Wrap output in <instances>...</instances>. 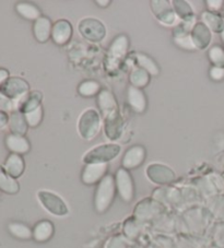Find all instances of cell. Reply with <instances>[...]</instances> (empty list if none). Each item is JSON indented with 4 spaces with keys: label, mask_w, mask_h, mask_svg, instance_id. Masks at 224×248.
I'll list each match as a JSON object with an SVG mask.
<instances>
[{
    "label": "cell",
    "mask_w": 224,
    "mask_h": 248,
    "mask_svg": "<svg viewBox=\"0 0 224 248\" xmlns=\"http://www.w3.org/2000/svg\"><path fill=\"white\" fill-rule=\"evenodd\" d=\"M154 199L167 206L182 209L198 202V192L192 188L164 187L154 191Z\"/></svg>",
    "instance_id": "obj_1"
},
{
    "label": "cell",
    "mask_w": 224,
    "mask_h": 248,
    "mask_svg": "<svg viewBox=\"0 0 224 248\" xmlns=\"http://www.w3.org/2000/svg\"><path fill=\"white\" fill-rule=\"evenodd\" d=\"M212 217H213L211 216L207 208L193 207L187 209L182 213L177 225L180 226L182 231L184 230L185 232L199 234L206 230Z\"/></svg>",
    "instance_id": "obj_2"
},
{
    "label": "cell",
    "mask_w": 224,
    "mask_h": 248,
    "mask_svg": "<svg viewBox=\"0 0 224 248\" xmlns=\"http://www.w3.org/2000/svg\"><path fill=\"white\" fill-rule=\"evenodd\" d=\"M115 179L112 175L106 176L98 183L96 196H94V207L97 213H104L109 210L114 202L116 192Z\"/></svg>",
    "instance_id": "obj_3"
},
{
    "label": "cell",
    "mask_w": 224,
    "mask_h": 248,
    "mask_svg": "<svg viewBox=\"0 0 224 248\" xmlns=\"http://www.w3.org/2000/svg\"><path fill=\"white\" fill-rule=\"evenodd\" d=\"M101 129V116L97 110L89 108L80 115L78 130L80 136L85 140H92Z\"/></svg>",
    "instance_id": "obj_4"
},
{
    "label": "cell",
    "mask_w": 224,
    "mask_h": 248,
    "mask_svg": "<svg viewBox=\"0 0 224 248\" xmlns=\"http://www.w3.org/2000/svg\"><path fill=\"white\" fill-rule=\"evenodd\" d=\"M120 152V147L115 143L101 144L96 148L89 150L83 155L82 160L85 164L91 163H107L116 159Z\"/></svg>",
    "instance_id": "obj_5"
},
{
    "label": "cell",
    "mask_w": 224,
    "mask_h": 248,
    "mask_svg": "<svg viewBox=\"0 0 224 248\" xmlns=\"http://www.w3.org/2000/svg\"><path fill=\"white\" fill-rule=\"evenodd\" d=\"M30 85L27 81L18 78V77H12L8 79L1 87H0V92L8 98H10L16 104L24 98L29 94Z\"/></svg>",
    "instance_id": "obj_6"
},
{
    "label": "cell",
    "mask_w": 224,
    "mask_h": 248,
    "mask_svg": "<svg viewBox=\"0 0 224 248\" xmlns=\"http://www.w3.org/2000/svg\"><path fill=\"white\" fill-rule=\"evenodd\" d=\"M37 199L40 200L42 206L51 215L57 217H64L68 215L69 209L66 202L58 195L54 194V192L40 190L37 192Z\"/></svg>",
    "instance_id": "obj_7"
},
{
    "label": "cell",
    "mask_w": 224,
    "mask_h": 248,
    "mask_svg": "<svg viewBox=\"0 0 224 248\" xmlns=\"http://www.w3.org/2000/svg\"><path fill=\"white\" fill-rule=\"evenodd\" d=\"M164 207L156 199H144L137 204L135 209V217L138 221H151L163 215Z\"/></svg>",
    "instance_id": "obj_8"
},
{
    "label": "cell",
    "mask_w": 224,
    "mask_h": 248,
    "mask_svg": "<svg viewBox=\"0 0 224 248\" xmlns=\"http://www.w3.org/2000/svg\"><path fill=\"white\" fill-rule=\"evenodd\" d=\"M80 34L91 42H101L106 35V28L101 21L88 18L81 20L79 24Z\"/></svg>",
    "instance_id": "obj_9"
},
{
    "label": "cell",
    "mask_w": 224,
    "mask_h": 248,
    "mask_svg": "<svg viewBox=\"0 0 224 248\" xmlns=\"http://www.w3.org/2000/svg\"><path fill=\"white\" fill-rule=\"evenodd\" d=\"M116 189L125 202H130L135 195V186H133L132 177L127 170L119 169L115 177Z\"/></svg>",
    "instance_id": "obj_10"
},
{
    "label": "cell",
    "mask_w": 224,
    "mask_h": 248,
    "mask_svg": "<svg viewBox=\"0 0 224 248\" xmlns=\"http://www.w3.org/2000/svg\"><path fill=\"white\" fill-rule=\"evenodd\" d=\"M128 46V37L124 34L115 38L110 46L109 56H107V65L110 68H116L118 66V63L126 56Z\"/></svg>",
    "instance_id": "obj_11"
},
{
    "label": "cell",
    "mask_w": 224,
    "mask_h": 248,
    "mask_svg": "<svg viewBox=\"0 0 224 248\" xmlns=\"http://www.w3.org/2000/svg\"><path fill=\"white\" fill-rule=\"evenodd\" d=\"M146 176L158 185H167L175 181V173L171 168L163 164L153 163L146 168Z\"/></svg>",
    "instance_id": "obj_12"
},
{
    "label": "cell",
    "mask_w": 224,
    "mask_h": 248,
    "mask_svg": "<svg viewBox=\"0 0 224 248\" xmlns=\"http://www.w3.org/2000/svg\"><path fill=\"white\" fill-rule=\"evenodd\" d=\"M197 189L202 196L209 199L224 190V181L218 175H209L197 182Z\"/></svg>",
    "instance_id": "obj_13"
},
{
    "label": "cell",
    "mask_w": 224,
    "mask_h": 248,
    "mask_svg": "<svg viewBox=\"0 0 224 248\" xmlns=\"http://www.w3.org/2000/svg\"><path fill=\"white\" fill-rule=\"evenodd\" d=\"M151 9L154 16L166 25H172L176 22V14L169 1L164 0H153L151 1Z\"/></svg>",
    "instance_id": "obj_14"
},
{
    "label": "cell",
    "mask_w": 224,
    "mask_h": 248,
    "mask_svg": "<svg viewBox=\"0 0 224 248\" xmlns=\"http://www.w3.org/2000/svg\"><path fill=\"white\" fill-rule=\"evenodd\" d=\"M107 168H109L107 163L85 164L82 175H81L82 183L85 185H94V184L101 182L106 176Z\"/></svg>",
    "instance_id": "obj_15"
},
{
    "label": "cell",
    "mask_w": 224,
    "mask_h": 248,
    "mask_svg": "<svg viewBox=\"0 0 224 248\" xmlns=\"http://www.w3.org/2000/svg\"><path fill=\"white\" fill-rule=\"evenodd\" d=\"M145 159V149L142 145H133L129 148L123 157V169L133 170L140 166Z\"/></svg>",
    "instance_id": "obj_16"
},
{
    "label": "cell",
    "mask_w": 224,
    "mask_h": 248,
    "mask_svg": "<svg viewBox=\"0 0 224 248\" xmlns=\"http://www.w3.org/2000/svg\"><path fill=\"white\" fill-rule=\"evenodd\" d=\"M72 36V25L67 20H58L53 25L51 38L57 45H64Z\"/></svg>",
    "instance_id": "obj_17"
},
{
    "label": "cell",
    "mask_w": 224,
    "mask_h": 248,
    "mask_svg": "<svg viewBox=\"0 0 224 248\" xmlns=\"http://www.w3.org/2000/svg\"><path fill=\"white\" fill-rule=\"evenodd\" d=\"M191 36L196 49H205L211 42V31L202 22H197L192 27Z\"/></svg>",
    "instance_id": "obj_18"
},
{
    "label": "cell",
    "mask_w": 224,
    "mask_h": 248,
    "mask_svg": "<svg viewBox=\"0 0 224 248\" xmlns=\"http://www.w3.org/2000/svg\"><path fill=\"white\" fill-rule=\"evenodd\" d=\"M124 132V121L119 110L105 117V134L111 140H117Z\"/></svg>",
    "instance_id": "obj_19"
},
{
    "label": "cell",
    "mask_w": 224,
    "mask_h": 248,
    "mask_svg": "<svg viewBox=\"0 0 224 248\" xmlns=\"http://www.w3.org/2000/svg\"><path fill=\"white\" fill-rule=\"evenodd\" d=\"M5 143L8 150L11 153L19 155H25L31 149V144H30L29 140L24 136L10 134L6 137Z\"/></svg>",
    "instance_id": "obj_20"
},
{
    "label": "cell",
    "mask_w": 224,
    "mask_h": 248,
    "mask_svg": "<svg viewBox=\"0 0 224 248\" xmlns=\"http://www.w3.org/2000/svg\"><path fill=\"white\" fill-rule=\"evenodd\" d=\"M2 169H3V172L6 174L16 179L24 172L25 164H24L23 157L19 155L11 153V155L6 159L5 163L2 165Z\"/></svg>",
    "instance_id": "obj_21"
},
{
    "label": "cell",
    "mask_w": 224,
    "mask_h": 248,
    "mask_svg": "<svg viewBox=\"0 0 224 248\" xmlns=\"http://www.w3.org/2000/svg\"><path fill=\"white\" fill-rule=\"evenodd\" d=\"M127 101L133 112L144 113L146 108V98L141 89L130 85L127 92Z\"/></svg>",
    "instance_id": "obj_22"
},
{
    "label": "cell",
    "mask_w": 224,
    "mask_h": 248,
    "mask_svg": "<svg viewBox=\"0 0 224 248\" xmlns=\"http://www.w3.org/2000/svg\"><path fill=\"white\" fill-rule=\"evenodd\" d=\"M98 108H100L103 116L107 117L110 115L118 112V105L117 102L115 100V96L107 90H103L100 93H98Z\"/></svg>",
    "instance_id": "obj_23"
},
{
    "label": "cell",
    "mask_w": 224,
    "mask_h": 248,
    "mask_svg": "<svg viewBox=\"0 0 224 248\" xmlns=\"http://www.w3.org/2000/svg\"><path fill=\"white\" fill-rule=\"evenodd\" d=\"M51 30H53V25H51L50 20L46 16H41L33 25L34 36L41 43H45L49 40L51 37Z\"/></svg>",
    "instance_id": "obj_24"
},
{
    "label": "cell",
    "mask_w": 224,
    "mask_h": 248,
    "mask_svg": "<svg viewBox=\"0 0 224 248\" xmlns=\"http://www.w3.org/2000/svg\"><path fill=\"white\" fill-rule=\"evenodd\" d=\"M32 231H33L34 241H36L38 243H44V242L49 241L51 238V236L54 235L55 229L51 222L47 220H43L38 222V223H36Z\"/></svg>",
    "instance_id": "obj_25"
},
{
    "label": "cell",
    "mask_w": 224,
    "mask_h": 248,
    "mask_svg": "<svg viewBox=\"0 0 224 248\" xmlns=\"http://www.w3.org/2000/svg\"><path fill=\"white\" fill-rule=\"evenodd\" d=\"M9 127L11 130V134L24 136L28 131V123L25 121V117L23 113L20 110H14L9 117Z\"/></svg>",
    "instance_id": "obj_26"
},
{
    "label": "cell",
    "mask_w": 224,
    "mask_h": 248,
    "mask_svg": "<svg viewBox=\"0 0 224 248\" xmlns=\"http://www.w3.org/2000/svg\"><path fill=\"white\" fill-rule=\"evenodd\" d=\"M42 98H43V95L40 92L35 91V92L29 93L27 96L22 98V100L18 103V108H19L18 110H20V112L23 114H27L29 112H31V110L36 109L37 108L42 106L41 104Z\"/></svg>",
    "instance_id": "obj_27"
},
{
    "label": "cell",
    "mask_w": 224,
    "mask_h": 248,
    "mask_svg": "<svg viewBox=\"0 0 224 248\" xmlns=\"http://www.w3.org/2000/svg\"><path fill=\"white\" fill-rule=\"evenodd\" d=\"M202 23L207 25L210 31L214 33H222L224 30V20L214 12L205 11L201 16Z\"/></svg>",
    "instance_id": "obj_28"
},
{
    "label": "cell",
    "mask_w": 224,
    "mask_h": 248,
    "mask_svg": "<svg viewBox=\"0 0 224 248\" xmlns=\"http://www.w3.org/2000/svg\"><path fill=\"white\" fill-rule=\"evenodd\" d=\"M207 209L213 217L224 222V196L217 195L211 197L207 202Z\"/></svg>",
    "instance_id": "obj_29"
},
{
    "label": "cell",
    "mask_w": 224,
    "mask_h": 248,
    "mask_svg": "<svg viewBox=\"0 0 224 248\" xmlns=\"http://www.w3.org/2000/svg\"><path fill=\"white\" fill-rule=\"evenodd\" d=\"M8 231H9L12 236L18 239H22V241H28V239L33 238V231L27 224L21 223V222H10L8 224Z\"/></svg>",
    "instance_id": "obj_30"
},
{
    "label": "cell",
    "mask_w": 224,
    "mask_h": 248,
    "mask_svg": "<svg viewBox=\"0 0 224 248\" xmlns=\"http://www.w3.org/2000/svg\"><path fill=\"white\" fill-rule=\"evenodd\" d=\"M16 10L22 18L31 21H36L41 18V11L35 5L30 2H19L16 5Z\"/></svg>",
    "instance_id": "obj_31"
},
{
    "label": "cell",
    "mask_w": 224,
    "mask_h": 248,
    "mask_svg": "<svg viewBox=\"0 0 224 248\" xmlns=\"http://www.w3.org/2000/svg\"><path fill=\"white\" fill-rule=\"evenodd\" d=\"M20 190V185L16 178L0 170V191L8 195H16Z\"/></svg>",
    "instance_id": "obj_32"
},
{
    "label": "cell",
    "mask_w": 224,
    "mask_h": 248,
    "mask_svg": "<svg viewBox=\"0 0 224 248\" xmlns=\"http://www.w3.org/2000/svg\"><path fill=\"white\" fill-rule=\"evenodd\" d=\"M136 61L138 65L140 66L141 69L145 70L150 76H158L160 69H159V66L157 62L153 61L151 57H149L148 55L142 54V53H137L136 54Z\"/></svg>",
    "instance_id": "obj_33"
},
{
    "label": "cell",
    "mask_w": 224,
    "mask_h": 248,
    "mask_svg": "<svg viewBox=\"0 0 224 248\" xmlns=\"http://www.w3.org/2000/svg\"><path fill=\"white\" fill-rule=\"evenodd\" d=\"M172 6H173V9L176 16H179V18L183 19L184 21H191L195 19L192 8V6H189V3L187 1H184V0H174V1L172 2Z\"/></svg>",
    "instance_id": "obj_34"
},
{
    "label": "cell",
    "mask_w": 224,
    "mask_h": 248,
    "mask_svg": "<svg viewBox=\"0 0 224 248\" xmlns=\"http://www.w3.org/2000/svg\"><path fill=\"white\" fill-rule=\"evenodd\" d=\"M129 81H130L132 87L142 89L146 87L150 82V75L145 70L141 69L140 67H137L132 69L130 77H129Z\"/></svg>",
    "instance_id": "obj_35"
},
{
    "label": "cell",
    "mask_w": 224,
    "mask_h": 248,
    "mask_svg": "<svg viewBox=\"0 0 224 248\" xmlns=\"http://www.w3.org/2000/svg\"><path fill=\"white\" fill-rule=\"evenodd\" d=\"M78 92L82 96L90 97V96L96 95V94H97V93H100L101 87H100V84L96 82V81H93V80L83 81V82L79 85Z\"/></svg>",
    "instance_id": "obj_36"
},
{
    "label": "cell",
    "mask_w": 224,
    "mask_h": 248,
    "mask_svg": "<svg viewBox=\"0 0 224 248\" xmlns=\"http://www.w3.org/2000/svg\"><path fill=\"white\" fill-rule=\"evenodd\" d=\"M208 57L214 67L224 68V49L220 46H213L209 49Z\"/></svg>",
    "instance_id": "obj_37"
},
{
    "label": "cell",
    "mask_w": 224,
    "mask_h": 248,
    "mask_svg": "<svg viewBox=\"0 0 224 248\" xmlns=\"http://www.w3.org/2000/svg\"><path fill=\"white\" fill-rule=\"evenodd\" d=\"M23 115L29 127L36 128L38 125H40L43 119V106H40V108H37L36 109L31 110V112Z\"/></svg>",
    "instance_id": "obj_38"
},
{
    "label": "cell",
    "mask_w": 224,
    "mask_h": 248,
    "mask_svg": "<svg viewBox=\"0 0 224 248\" xmlns=\"http://www.w3.org/2000/svg\"><path fill=\"white\" fill-rule=\"evenodd\" d=\"M174 42L176 45L183 49H186V50H195L196 49V47L192 43L191 34H188V35L174 36Z\"/></svg>",
    "instance_id": "obj_39"
},
{
    "label": "cell",
    "mask_w": 224,
    "mask_h": 248,
    "mask_svg": "<svg viewBox=\"0 0 224 248\" xmlns=\"http://www.w3.org/2000/svg\"><path fill=\"white\" fill-rule=\"evenodd\" d=\"M212 237L215 245L219 248H224V222L214 226Z\"/></svg>",
    "instance_id": "obj_40"
},
{
    "label": "cell",
    "mask_w": 224,
    "mask_h": 248,
    "mask_svg": "<svg viewBox=\"0 0 224 248\" xmlns=\"http://www.w3.org/2000/svg\"><path fill=\"white\" fill-rule=\"evenodd\" d=\"M16 108V102H14L10 98H8L6 95L0 92V110L6 112V110H14Z\"/></svg>",
    "instance_id": "obj_41"
},
{
    "label": "cell",
    "mask_w": 224,
    "mask_h": 248,
    "mask_svg": "<svg viewBox=\"0 0 224 248\" xmlns=\"http://www.w3.org/2000/svg\"><path fill=\"white\" fill-rule=\"evenodd\" d=\"M139 222L140 221H138V220H137V222L129 220L126 223V225H125V233H126L129 237H133L135 235L139 233V230H140Z\"/></svg>",
    "instance_id": "obj_42"
},
{
    "label": "cell",
    "mask_w": 224,
    "mask_h": 248,
    "mask_svg": "<svg viewBox=\"0 0 224 248\" xmlns=\"http://www.w3.org/2000/svg\"><path fill=\"white\" fill-rule=\"evenodd\" d=\"M210 78L214 81H221L224 79V68L212 67L209 71Z\"/></svg>",
    "instance_id": "obj_43"
},
{
    "label": "cell",
    "mask_w": 224,
    "mask_h": 248,
    "mask_svg": "<svg viewBox=\"0 0 224 248\" xmlns=\"http://www.w3.org/2000/svg\"><path fill=\"white\" fill-rule=\"evenodd\" d=\"M107 248H127V245L124 239L120 237H115L111 239L109 245H107Z\"/></svg>",
    "instance_id": "obj_44"
},
{
    "label": "cell",
    "mask_w": 224,
    "mask_h": 248,
    "mask_svg": "<svg viewBox=\"0 0 224 248\" xmlns=\"http://www.w3.org/2000/svg\"><path fill=\"white\" fill-rule=\"evenodd\" d=\"M207 5H208L210 12H214L221 9L223 7V1L221 0H210V1H207Z\"/></svg>",
    "instance_id": "obj_45"
},
{
    "label": "cell",
    "mask_w": 224,
    "mask_h": 248,
    "mask_svg": "<svg viewBox=\"0 0 224 248\" xmlns=\"http://www.w3.org/2000/svg\"><path fill=\"white\" fill-rule=\"evenodd\" d=\"M9 124V116L6 112L0 110V129H2L3 127L7 126Z\"/></svg>",
    "instance_id": "obj_46"
},
{
    "label": "cell",
    "mask_w": 224,
    "mask_h": 248,
    "mask_svg": "<svg viewBox=\"0 0 224 248\" xmlns=\"http://www.w3.org/2000/svg\"><path fill=\"white\" fill-rule=\"evenodd\" d=\"M8 79H9V71L0 68V87H1Z\"/></svg>",
    "instance_id": "obj_47"
},
{
    "label": "cell",
    "mask_w": 224,
    "mask_h": 248,
    "mask_svg": "<svg viewBox=\"0 0 224 248\" xmlns=\"http://www.w3.org/2000/svg\"><path fill=\"white\" fill-rule=\"evenodd\" d=\"M96 3H97V5H101V7H107V5H110L111 1H110V0H105V1H101V0H97Z\"/></svg>",
    "instance_id": "obj_48"
},
{
    "label": "cell",
    "mask_w": 224,
    "mask_h": 248,
    "mask_svg": "<svg viewBox=\"0 0 224 248\" xmlns=\"http://www.w3.org/2000/svg\"><path fill=\"white\" fill-rule=\"evenodd\" d=\"M221 34H222V38H223V41H224V30H223V32Z\"/></svg>",
    "instance_id": "obj_49"
},
{
    "label": "cell",
    "mask_w": 224,
    "mask_h": 248,
    "mask_svg": "<svg viewBox=\"0 0 224 248\" xmlns=\"http://www.w3.org/2000/svg\"><path fill=\"white\" fill-rule=\"evenodd\" d=\"M0 192H1V191H0Z\"/></svg>",
    "instance_id": "obj_50"
}]
</instances>
